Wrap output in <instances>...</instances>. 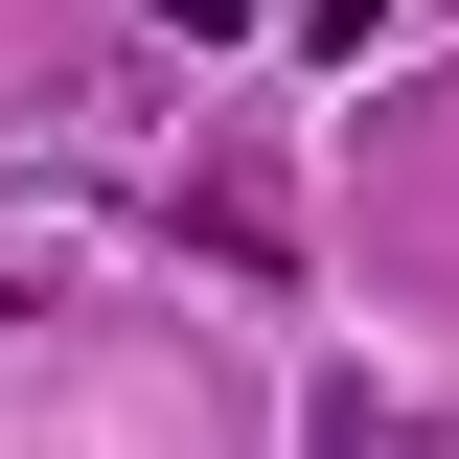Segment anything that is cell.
I'll list each match as a JSON object with an SVG mask.
<instances>
[{
    "label": "cell",
    "mask_w": 459,
    "mask_h": 459,
    "mask_svg": "<svg viewBox=\"0 0 459 459\" xmlns=\"http://www.w3.org/2000/svg\"><path fill=\"white\" fill-rule=\"evenodd\" d=\"M0 322H23V276H0Z\"/></svg>",
    "instance_id": "obj_1"
}]
</instances>
